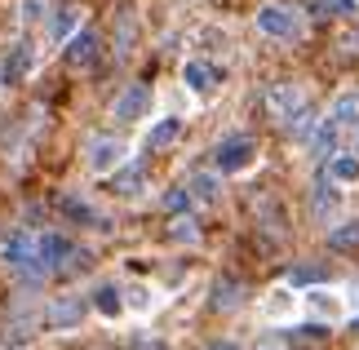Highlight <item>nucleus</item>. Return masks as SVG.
Here are the masks:
<instances>
[{
  "label": "nucleus",
  "instance_id": "28",
  "mask_svg": "<svg viewBox=\"0 0 359 350\" xmlns=\"http://www.w3.org/2000/svg\"><path fill=\"white\" fill-rule=\"evenodd\" d=\"M124 306H129V311H137V315H147V311H151V292H147L142 284H133L129 292H124Z\"/></svg>",
  "mask_w": 359,
  "mask_h": 350
},
{
  "label": "nucleus",
  "instance_id": "20",
  "mask_svg": "<svg viewBox=\"0 0 359 350\" xmlns=\"http://www.w3.org/2000/svg\"><path fill=\"white\" fill-rule=\"evenodd\" d=\"M333 120H337V129L359 133V93H341L337 97V102H333Z\"/></svg>",
  "mask_w": 359,
  "mask_h": 350
},
{
  "label": "nucleus",
  "instance_id": "29",
  "mask_svg": "<svg viewBox=\"0 0 359 350\" xmlns=\"http://www.w3.org/2000/svg\"><path fill=\"white\" fill-rule=\"evenodd\" d=\"M288 279H293V284H324V271L320 266H297Z\"/></svg>",
  "mask_w": 359,
  "mask_h": 350
},
{
  "label": "nucleus",
  "instance_id": "5",
  "mask_svg": "<svg viewBox=\"0 0 359 350\" xmlns=\"http://www.w3.org/2000/svg\"><path fill=\"white\" fill-rule=\"evenodd\" d=\"M124 156H129V147H124L120 137H93L89 142V173H98V177L116 173L124 164Z\"/></svg>",
  "mask_w": 359,
  "mask_h": 350
},
{
  "label": "nucleus",
  "instance_id": "8",
  "mask_svg": "<svg viewBox=\"0 0 359 350\" xmlns=\"http://www.w3.org/2000/svg\"><path fill=\"white\" fill-rule=\"evenodd\" d=\"M72 253H76V244L67 240V235H40V240H36V257H40V266H45L49 275L58 271V266H67Z\"/></svg>",
  "mask_w": 359,
  "mask_h": 350
},
{
  "label": "nucleus",
  "instance_id": "24",
  "mask_svg": "<svg viewBox=\"0 0 359 350\" xmlns=\"http://www.w3.org/2000/svg\"><path fill=\"white\" fill-rule=\"evenodd\" d=\"M76 22H80V9H58V13L49 18V32H53V40H67V36L76 32Z\"/></svg>",
  "mask_w": 359,
  "mask_h": 350
},
{
  "label": "nucleus",
  "instance_id": "35",
  "mask_svg": "<svg viewBox=\"0 0 359 350\" xmlns=\"http://www.w3.org/2000/svg\"><path fill=\"white\" fill-rule=\"evenodd\" d=\"M133 350H160V342H133Z\"/></svg>",
  "mask_w": 359,
  "mask_h": 350
},
{
  "label": "nucleus",
  "instance_id": "27",
  "mask_svg": "<svg viewBox=\"0 0 359 350\" xmlns=\"http://www.w3.org/2000/svg\"><path fill=\"white\" fill-rule=\"evenodd\" d=\"M58 208H62V213L72 217V222H93V208H89L85 200H76V195H62V204H58Z\"/></svg>",
  "mask_w": 359,
  "mask_h": 350
},
{
  "label": "nucleus",
  "instance_id": "30",
  "mask_svg": "<svg viewBox=\"0 0 359 350\" xmlns=\"http://www.w3.org/2000/svg\"><path fill=\"white\" fill-rule=\"evenodd\" d=\"M133 32H137V27H133V18H129V13H120V40H116V45H120V53H129V45H133Z\"/></svg>",
  "mask_w": 359,
  "mask_h": 350
},
{
  "label": "nucleus",
  "instance_id": "10",
  "mask_svg": "<svg viewBox=\"0 0 359 350\" xmlns=\"http://www.w3.org/2000/svg\"><path fill=\"white\" fill-rule=\"evenodd\" d=\"M217 67H209V62H187L182 67V85L196 93V97H213L217 93Z\"/></svg>",
  "mask_w": 359,
  "mask_h": 350
},
{
  "label": "nucleus",
  "instance_id": "33",
  "mask_svg": "<svg viewBox=\"0 0 359 350\" xmlns=\"http://www.w3.org/2000/svg\"><path fill=\"white\" fill-rule=\"evenodd\" d=\"M253 350H288V342L280 337V332H266V337H262V342H257Z\"/></svg>",
  "mask_w": 359,
  "mask_h": 350
},
{
  "label": "nucleus",
  "instance_id": "16",
  "mask_svg": "<svg viewBox=\"0 0 359 350\" xmlns=\"http://www.w3.org/2000/svg\"><path fill=\"white\" fill-rule=\"evenodd\" d=\"M177 137H182V120H177V116H164V120H156L147 129V151H164V147H173Z\"/></svg>",
  "mask_w": 359,
  "mask_h": 350
},
{
  "label": "nucleus",
  "instance_id": "6",
  "mask_svg": "<svg viewBox=\"0 0 359 350\" xmlns=\"http://www.w3.org/2000/svg\"><path fill=\"white\" fill-rule=\"evenodd\" d=\"M151 102H156V93H151L147 85H129L120 97H116V107H111V116L120 120V124H133V120H147V111H151Z\"/></svg>",
  "mask_w": 359,
  "mask_h": 350
},
{
  "label": "nucleus",
  "instance_id": "23",
  "mask_svg": "<svg viewBox=\"0 0 359 350\" xmlns=\"http://www.w3.org/2000/svg\"><path fill=\"white\" fill-rule=\"evenodd\" d=\"M328 248H337V253H351V248H359V222H341V227L328 231Z\"/></svg>",
  "mask_w": 359,
  "mask_h": 350
},
{
  "label": "nucleus",
  "instance_id": "31",
  "mask_svg": "<svg viewBox=\"0 0 359 350\" xmlns=\"http://www.w3.org/2000/svg\"><path fill=\"white\" fill-rule=\"evenodd\" d=\"M164 208H169V213H187V208H191V195L187 191H169V195H164Z\"/></svg>",
  "mask_w": 359,
  "mask_h": 350
},
{
  "label": "nucleus",
  "instance_id": "13",
  "mask_svg": "<svg viewBox=\"0 0 359 350\" xmlns=\"http://www.w3.org/2000/svg\"><path fill=\"white\" fill-rule=\"evenodd\" d=\"M27 72H32V49H27V45H13L5 53V62H0V85H22Z\"/></svg>",
  "mask_w": 359,
  "mask_h": 350
},
{
  "label": "nucleus",
  "instance_id": "22",
  "mask_svg": "<svg viewBox=\"0 0 359 350\" xmlns=\"http://www.w3.org/2000/svg\"><path fill=\"white\" fill-rule=\"evenodd\" d=\"M142 187H147V169H142V164H129V169L120 164V169H116V191L120 195L133 200V195H142Z\"/></svg>",
  "mask_w": 359,
  "mask_h": 350
},
{
  "label": "nucleus",
  "instance_id": "2",
  "mask_svg": "<svg viewBox=\"0 0 359 350\" xmlns=\"http://www.w3.org/2000/svg\"><path fill=\"white\" fill-rule=\"evenodd\" d=\"M0 257H5V266L18 271L22 279H45L49 275L45 266H40V257H36V240H32V235H13V240L0 248Z\"/></svg>",
  "mask_w": 359,
  "mask_h": 350
},
{
  "label": "nucleus",
  "instance_id": "14",
  "mask_svg": "<svg viewBox=\"0 0 359 350\" xmlns=\"http://www.w3.org/2000/svg\"><path fill=\"white\" fill-rule=\"evenodd\" d=\"M306 147H311L315 160H328V156H333V151H337V120H333V116H328V120H315Z\"/></svg>",
  "mask_w": 359,
  "mask_h": 350
},
{
  "label": "nucleus",
  "instance_id": "18",
  "mask_svg": "<svg viewBox=\"0 0 359 350\" xmlns=\"http://www.w3.org/2000/svg\"><path fill=\"white\" fill-rule=\"evenodd\" d=\"M93 311H98L102 319L124 315V292L116 284H98V288H93Z\"/></svg>",
  "mask_w": 359,
  "mask_h": 350
},
{
  "label": "nucleus",
  "instance_id": "21",
  "mask_svg": "<svg viewBox=\"0 0 359 350\" xmlns=\"http://www.w3.org/2000/svg\"><path fill=\"white\" fill-rule=\"evenodd\" d=\"M187 195H191V204H217L222 187H217L213 173H196V177H191V187H187Z\"/></svg>",
  "mask_w": 359,
  "mask_h": 350
},
{
  "label": "nucleus",
  "instance_id": "1",
  "mask_svg": "<svg viewBox=\"0 0 359 350\" xmlns=\"http://www.w3.org/2000/svg\"><path fill=\"white\" fill-rule=\"evenodd\" d=\"M257 32L271 40H297L302 36V13L293 5H262L257 9Z\"/></svg>",
  "mask_w": 359,
  "mask_h": 350
},
{
  "label": "nucleus",
  "instance_id": "17",
  "mask_svg": "<svg viewBox=\"0 0 359 350\" xmlns=\"http://www.w3.org/2000/svg\"><path fill=\"white\" fill-rule=\"evenodd\" d=\"M328 177L341 182V187L359 182V156L355 151H333V156H328Z\"/></svg>",
  "mask_w": 359,
  "mask_h": 350
},
{
  "label": "nucleus",
  "instance_id": "7",
  "mask_svg": "<svg viewBox=\"0 0 359 350\" xmlns=\"http://www.w3.org/2000/svg\"><path fill=\"white\" fill-rule=\"evenodd\" d=\"M302 302H306V311H311L315 319H324V324H337V319H346V311H351L346 297H341V292H333V288H311Z\"/></svg>",
  "mask_w": 359,
  "mask_h": 350
},
{
  "label": "nucleus",
  "instance_id": "3",
  "mask_svg": "<svg viewBox=\"0 0 359 350\" xmlns=\"http://www.w3.org/2000/svg\"><path fill=\"white\" fill-rule=\"evenodd\" d=\"M253 160H257L253 137H226V142H217V151H213V169L217 173H244Z\"/></svg>",
  "mask_w": 359,
  "mask_h": 350
},
{
  "label": "nucleus",
  "instance_id": "9",
  "mask_svg": "<svg viewBox=\"0 0 359 350\" xmlns=\"http://www.w3.org/2000/svg\"><path fill=\"white\" fill-rule=\"evenodd\" d=\"M337 208H341V182H333V177L324 173L320 182H315V191H311V213L320 217V222H328Z\"/></svg>",
  "mask_w": 359,
  "mask_h": 350
},
{
  "label": "nucleus",
  "instance_id": "25",
  "mask_svg": "<svg viewBox=\"0 0 359 350\" xmlns=\"http://www.w3.org/2000/svg\"><path fill=\"white\" fill-rule=\"evenodd\" d=\"M53 5H58V0H22V22H45V18H53Z\"/></svg>",
  "mask_w": 359,
  "mask_h": 350
},
{
  "label": "nucleus",
  "instance_id": "12",
  "mask_svg": "<svg viewBox=\"0 0 359 350\" xmlns=\"http://www.w3.org/2000/svg\"><path fill=\"white\" fill-rule=\"evenodd\" d=\"M213 311H222V315H231V311H240L244 306V284L240 279H231V275H217L213 279Z\"/></svg>",
  "mask_w": 359,
  "mask_h": 350
},
{
  "label": "nucleus",
  "instance_id": "19",
  "mask_svg": "<svg viewBox=\"0 0 359 350\" xmlns=\"http://www.w3.org/2000/svg\"><path fill=\"white\" fill-rule=\"evenodd\" d=\"M262 311H266V319H288V315L297 311L293 288H271V292H266V302H262Z\"/></svg>",
  "mask_w": 359,
  "mask_h": 350
},
{
  "label": "nucleus",
  "instance_id": "34",
  "mask_svg": "<svg viewBox=\"0 0 359 350\" xmlns=\"http://www.w3.org/2000/svg\"><path fill=\"white\" fill-rule=\"evenodd\" d=\"M204 350H240L236 342H213V346H204Z\"/></svg>",
  "mask_w": 359,
  "mask_h": 350
},
{
  "label": "nucleus",
  "instance_id": "15",
  "mask_svg": "<svg viewBox=\"0 0 359 350\" xmlns=\"http://www.w3.org/2000/svg\"><path fill=\"white\" fill-rule=\"evenodd\" d=\"M45 319H49V328H76L85 319V297H58Z\"/></svg>",
  "mask_w": 359,
  "mask_h": 350
},
{
  "label": "nucleus",
  "instance_id": "4",
  "mask_svg": "<svg viewBox=\"0 0 359 350\" xmlns=\"http://www.w3.org/2000/svg\"><path fill=\"white\" fill-rule=\"evenodd\" d=\"M306 107H311V102H306V93H302L297 85H271V93H266V111L284 124V129H288V124H293Z\"/></svg>",
  "mask_w": 359,
  "mask_h": 350
},
{
  "label": "nucleus",
  "instance_id": "26",
  "mask_svg": "<svg viewBox=\"0 0 359 350\" xmlns=\"http://www.w3.org/2000/svg\"><path fill=\"white\" fill-rule=\"evenodd\" d=\"M173 240H182V244H196V240H200L196 217H191V213H177V217H173Z\"/></svg>",
  "mask_w": 359,
  "mask_h": 350
},
{
  "label": "nucleus",
  "instance_id": "32",
  "mask_svg": "<svg viewBox=\"0 0 359 350\" xmlns=\"http://www.w3.org/2000/svg\"><path fill=\"white\" fill-rule=\"evenodd\" d=\"M355 5L359 0H320V9H328V13H355Z\"/></svg>",
  "mask_w": 359,
  "mask_h": 350
},
{
  "label": "nucleus",
  "instance_id": "11",
  "mask_svg": "<svg viewBox=\"0 0 359 350\" xmlns=\"http://www.w3.org/2000/svg\"><path fill=\"white\" fill-rule=\"evenodd\" d=\"M62 58L72 67H93V58H98V36H93V32H72V36H67Z\"/></svg>",
  "mask_w": 359,
  "mask_h": 350
}]
</instances>
